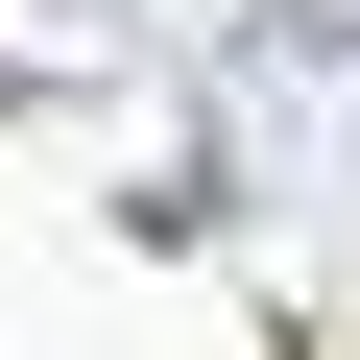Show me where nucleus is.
<instances>
[{
	"mask_svg": "<svg viewBox=\"0 0 360 360\" xmlns=\"http://www.w3.org/2000/svg\"><path fill=\"white\" fill-rule=\"evenodd\" d=\"M217 96H240V193H360V25L264 0L217 25Z\"/></svg>",
	"mask_w": 360,
	"mask_h": 360,
	"instance_id": "f257e3e1",
	"label": "nucleus"
},
{
	"mask_svg": "<svg viewBox=\"0 0 360 360\" xmlns=\"http://www.w3.org/2000/svg\"><path fill=\"white\" fill-rule=\"evenodd\" d=\"M0 49H72V72H120V49H168V0H0Z\"/></svg>",
	"mask_w": 360,
	"mask_h": 360,
	"instance_id": "f03ea898",
	"label": "nucleus"
}]
</instances>
